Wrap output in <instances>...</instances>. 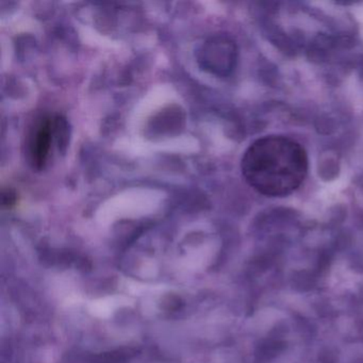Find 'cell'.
Listing matches in <instances>:
<instances>
[{"label":"cell","mask_w":363,"mask_h":363,"mask_svg":"<svg viewBox=\"0 0 363 363\" xmlns=\"http://www.w3.org/2000/svg\"><path fill=\"white\" fill-rule=\"evenodd\" d=\"M247 184L265 196L282 197L301 186L308 172V157L290 138L269 135L255 141L242 158Z\"/></svg>","instance_id":"6da1fadb"},{"label":"cell","mask_w":363,"mask_h":363,"mask_svg":"<svg viewBox=\"0 0 363 363\" xmlns=\"http://www.w3.org/2000/svg\"><path fill=\"white\" fill-rule=\"evenodd\" d=\"M67 125L60 116H43L35 123L26 141L27 160L33 169L42 171L50 160L52 143L67 146Z\"/></svg>","instance_id":"7a4b0ae2"}]
</instances>
